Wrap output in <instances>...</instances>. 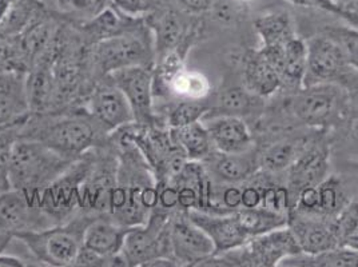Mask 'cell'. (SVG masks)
I'll return each mask as SVG.
<instances>
[{
    "label": "cell",
    "mask_w": 358,
    "mask_h": 267,
    "mask_svg": "<svg viewBox=\"0 0 358 267\" xmlns=\"http://www.w3.org/2000/svg\"><path fill=\"white\" fill-rule=\"evenodd\" d=\"M110 140L118 155V177L108 217L129 227L145 224L158 205L157 179L131 142L117 133Z\"/></svg>",
    "instance_id": "1"
},
{
    "label": "cell",
    "mask_w": 358,
    "mask_h": 267,
    "mask_svg": "<svg viewBox=\"0 0 358 267\" xmlns=\"http://www.w3.org/2000/svg\"><path fill=\"white\" fill-rule=\"evenodd\" d=\"M19 136L36 139L66 159L76 161L91 150L105 145L110 134L83 106H73L31 115Z\"/></svg>",
    "instance_id": "2"
},
{
    "label": "cell",
    "mask_w": 358,
    "mask_h": 267,
    "mask_svg": "<svg viewBox=\"0 0 358 267\" xmlns=\"http://www.w3.org/2000/svg\"><path fill=\"white\" fill-rule=\"evenodd\" d=\"M73 162L36 139L17 136L10 158L11 189L26 194L39 205L45 187Z\"/></svg>",
    "instance_id": "3"
},
{
    "label": "cell",
    "mask_w": 358,
    "mask_h": 267,
    "mask_svg": "<svg viewBox=\"0 0 358 267\" xmlns=\"http://www.w3.org/2000/svg\"><path fill=\"white\" fill-rule=\"evenodd\" d=\"M90 68L95 80L122 68L143 66L154 68L155 45L145 16L139 17L129 30L90 45Z\"/></svg>",
    "instance_id": "4"
},
{
    "label": "cell",
    "mask_w": 358,
    "mask_h": 267,
    "mask_svg": "<svg viewBox=\"0 0 358 267\" xmlns=\"http://www.w3.org/2000/svg\"><path fill=\"white\" fill-rule=\"evenodd\" d=\"M95 215L79 211L69 222L59 223L43 230L26 231L16 236L36 262L52 267H69L83 246V234Z\"/></svg>",
    "instance_id": "5"
},
{
    "label": "cell",
    "mask_w": 358,
    "mask_h": 267,
    "mask_svg": "<svg viewBox=\"0 0 358 267\" xmlns=\"http://www.w3.org/2000/svg\"><path fill=\"white\" fill-rule=\"evenodd\" d=\"M299 254H302V250L299 242L293 231L286 226L250 238L238 249L213 255L203 264L222 262L220 265H224V262H230V266L274 267L282 265L287 258Z\"/></svg>",
    "instance_id": "6"
},
{
    "label": "cell",
    "mask_w": 358,
    "mask_h": 267,
    "mask_svg": "<svg viewBox=\"0 0 358 267\" xmlns=\"http://www.w3.org/2000/svg\"><path fill=\"white\" fill-rule=\"evenodd\" d=\"M118 177V155L110 136L92 151V164L80 189L79 211L95 217L110 215Z\"/></svg>",
    "instance_id": "7"
},
{
    "label": "cell",
    "mask_w": 358,
    "mask_h": 267,
    "mask_svg": "<svg viewBox=\"0 0 358 267\" xmlns=\"http://www.w3.org/2000/svg\"><path fill=\"white\" fill-rule=\"evenodd\" d=\"M346 94L333 83L303 86L290 99V110L299 122L309 127H328L343 118Z\"/></svg>",
    "instance_id": "8"
},
{
    "label": "cell",
    "mask_w": 358,
    "mask_h": 267,
    "mask_svg": "<svg viewBox=\"0 0 358 267\" xmlns=\"http://www.w3.org/2000/svg\"><path fill=\"white\" fill-rule=\"evenodd\" d=\"M92 151L70 164L39 196V206L57 224L69 222L79 212L80 189L92 164Z\"/></svg>",
    "instance_id": "9"
},
{
    "label": "cell",
    "mask_w": 358,
    "mask_h": 267,
    "mask_svg": "<svg viewBox=\"0 0 358 267\" xmlns=\"http://www.w3.org/2000/svg\"><path fill=\"white\" fill-rule=\"evenodd\" d=\"M169 219V214L154 210L145 224L130 227L120 252L126 266L146 267L158 258L173 259Z\"/></svg>",
    "instance_id": "10"
},
{
    "label": "cell",
    "mask_w": 358,
    "mask_h": 267,
    "mask_svg": "<svg viewBox=\"0 0 358 267\" xmlns=\"http://www.w3.org/2000/svg\"><path fill=\"white\" fill-rule=\"evenodd\" d=\"M55 224L45 210L26 194L11 189L0 195V254L17 234Z\"/></svg>",
    "instance_id": "11"
},
{
    "label": "cell",
    "mask_w": 358,
    "mask_h": 267,
    "mask_svg": "<svg viewBox=\"0 0 358 267\" xmlns=\"http://www.w3.org/2000/svg\"><path fill=\"white\" fill-rule=\"evenodd\" d=\"M192 14L176 7H159L151 10L145 20L152 32L155 59L182 45H192L198 34V24L190 19Z\"/></svg>",
    "instance_id": "12"
},
{
    "label": "cell",
    "mask_w": 358,
    "mask_h": 267,
    "mask_svg": "<svg viewBox=\"0 0 358 267\" xmlns=\"http://www.w3.org/2000/svg\"><path fill=\"white\" fill-rule=\"evenodd\" d=\"M169 237L171 255L178 266H201L215 252L211 239L189 218L187 211L170 215Z\"/></svg>",
    "instance_id": "13"
},
{
    "label": "cell",
    "mask_w": 358,
    "mask_h": 267,
    "mask_svg": "<svg viewBox=\"0 0 358 267\" xmlns=\"http://www.w3.org/2000/svg\"><path fill=\"white\" fill-rule=\"evenodd\" d=\"M82 106L107 134H113L134 122L126 96L108 76L101 78L94 83Z\"/></svg>",
    "instance_id": "14"
},
{
    "label": "cell",
    "mask_w": 358,
    "mask_h": 267,
    "mask_svg": "<svg viewBox=\"0 0 358 267\" xmlns=\"http://www.w3.org/2000/svg\"><path fill=\"white\" fill-rule=\"evenodd\" d=\"M108 78L126 96L131 107L135 123L152 124L164 120L155 111L152 68L143 66L127 67L108 75Z\"/></svg>",
    "instance_id": "15"
},
{
    "label": "cell",
    "mask_w": 358,
    "mask_h": 267,
    "mask_svg": "<svg viewBox=\"0 0 358 267\" xmlns=\"http://www.w3.org/2000/svg\"><path fill=\"white\" fill-rule=\"evenodd\" d=\"M308 67L303 86L333 83L350 67V63L338 42L328 35L313 36L308 42Z\"/></svg>",
    "instance_id": "16"
},
{
    "label": "cell",
    "mask_w": 358,
    "mask_h": 267,
    "mask_svg": "<svg viewBox=\"0 0 358 267\" xmlns=\"http://www.w3.org/2000/svg\"><path fill=\"white\" fill-rule=\"evenodd\" d=\"M330 155L325 143L310 142L289 171L287 187L293 199V208L299 192L305 187L317 186L329 177ZM293 210V208H292Z\"/></svg>",
    "instance_id": "17"
},
{
    "label": "cell",
    "mask_w": 358,
    "mask_h": 267,
    "mask_svg": "<svg viewBox=\"0 0 358 267\" xmlns=\"http://www.w3.org/2000/svg\"><path fill=\"white\" fill-rule=\"evenodd\" d=\"M187 214L189 218L211 239L215 249L214 255L236 250L250 239L241 227L234 212L211 214L205 211L190 210L187 211Z\"/></svg>",
    "instance_id": "18"
},
{
    "label": "cell",
    "mask_w": 358,
    "mask_h": 267,
    "mask_svg": "<svg viewBox=\"0 0 358 267\" xmlns=\"http://www.w3.org/2000/svg\"><path fill=\"white\" fill-rule=\"evenodd\" d=\"M287 227L293 231L302 254L314 255L338 247L331 222L324 218L290 211Z\"/></svg>",
    "instance_id": "19"
},
{
    "label": "cell",
    "mask_w": 358,
    "mask_h": 267,
    "mask_svg": "<svg viewBox=\"0 0 358 267\" xmlns=\"http://www.w3.org/2000/svg\"><path fill=\"white\" fill-rule=\"evenodd\" d=\"M26 74L0 73V130L24 126L30 119Z\"/></svg>",
    "instance_id": "20"
},
{
    "label": "cell",
    "mask_w": 358,
    "mask_h": 267,
    "mask_svg": "<svg viewBox=\"0 0 358 267\" xmlns=\"http://www.w3.org/2000/svg\"><path fill=\"white\" fill-rule=\"evenodd\" d=\"M209 130L215 151L241 154L253 149V135L243 119L230 115L209 117L202 120Z\"/></svg>",
    "instance_id": "21"
},
{
    "label": "cell",
    "mask_w": 358,
    "mask_h": 267,
    "mask_svg": "<svg viewBox=\"0 0 358 267\" xmlns=\"http://www.w3.org/2000/svg\"><path fill=\"white\" fill-rule=\"evenodd\" d=\"M26 96L31 115H41L55 110V79L51 60L42 57L26 74Z\"/></svg>",
    "instance_id": "22"
},
{
    "label": "cell",
    "mask_w": 358,
    "mask_h": 267,
    "mask_svg": "<svg viewBox=\"0 0 358 267\" xmlns=\"http://www.w3.org/2000/svg\"><path fill=\"white\" fill-rule=\"evenodd\" d=\"M139 17L126 15L115 6H105L87 20L76 24L82 39L87 45H94L105 39L129 30Z\"/></svg>",
    "instance_id": "23"
},
{
    "label": "cell",
    "mask_w": 358,
    "mask_h": 267,
    "mask_svg": "<svg viewBox=\"0 0 358 267\" xmlns=\"http://www.w3.org/2000/svg\"><path fill=\"white\" fill-rule=\"evenodd\" d=\"M129 230V226L114 221L108 215L95 217L85 230L83 247L108 257L120 255Z\"/></svg>",
    "instance_id": "24"
},
{
    "label": "cell",
    "mask_w": 358,
    "mask_h": 267,
    "mask_svg": "<svg viewBox=\"0 0 358 267\" xmlns=\"http://www.w3.org/2000/svg\"><path fill=\"white\" fill-rule=\"evenodd\" d=\"M245 87L259 98H268L282 89L281 76L261 50L250 51L243 58Z\"/></svg>",
    "instance_id": "25"
},
{
    "label": "cell",
    "mask_w": 358,
    "mask_h": 267,
    "mask_svg": "<svg viewBox=\"0 0 358 267\" xmlns=\"http://www.w3.org/2000/svg\"><path fill=\"white\" fill-rule=\"evenodd\" d=\"M205 161L211 164L213 174L229 185L252 179L261 168L259 155H257L253 149L241 154L218 152L214 155V152H211Z\"/></svg>",
    "instance_id": "26"
},
{
    "label": "cell",
    "mask_w": 358,
    "mask_h": 267,
    "mask_svg": "<svg viewBox=\"0 0 358 267\" xmlns=\"http://www.w3.org/2000/svg\"><path fill=\"white\" fill-rule=\"evenodd\" d=\"M173 139L178 145L189 161L203 162L213 152V142L206 124L199 120L182 126L177 129H170Z\"/></svg>",
    "instance_id": "27"
},
{
    "label": "cell",
    "mask_w": 358,
    "mask_h": 267,
    "mask_svg": "<svg viewBox=\"0 0 358 267\" xmlns=\"http://www.w3.org/2000/svg\"><path fill=\"white\" fill-rule=\"evenodd\" d=\"M312 140L305 138L282 139L268 146L259 155V164L268 173L287 171Z\"/></svg>",
    "instance_id": "28"
},
{
    "label": "cell",
    "mask_w": 358,
    "mask_h": 267,
    "mask_svg": "<svg viewBox=\"0 0 358 267\" xmlns=\"http://www.w3.org/2000/svg\"><path fill=\"white\" fill-rule=\"evenodd\" d=\"M254 30L261 38L262 47L284 45L297 36L293 19L286 11H271L258 16L254 20Z\"/></svg>",
    "instance_id": "29"
},
{
    "label": "cell",
    "mask_w": 358,
    "mask_h": 267,
    "mask_svg": "<svg viewBox=\"0 0 358 267\" xmlns=\"http://www.w3.org/2000/svg\"><path fill=\"white\" fill-rule=\"evenodd\" d=\"M285 59L282 70V87L297 89L303 87L308 67V45L299 36L292 38L284 45Z\"/></svg>",
    "instance_id": "30"
},
{
    "label": "cell",
    "mask_w": 358,
    "mask_h": 267,
    "mask_svg": "<svg viewBox=\"0 0 358 267\" xmlns=\"http://www.w3.org/2000/svg\"><path fill=\"white\" fill-rule=\"evenodd\" d=\"M261 102H262V98L254 95L253 92H250L245 86L229 87L221 91L217 99V106L214 108L215 114L213 115L210 114L205 118L218 117V115H230V117H238V118L248 117L259 110Z\"/></svg>",
    "instance_id": "31"
},
{
    "label": "cell",
    "mask_w": 358,
    "mask_h": 267,
    "mask_svg": "<svg viewBox=\"0 0 358 267\" xmlns=\"http://www.w3.org/2000/svg\"><path fill=\"white\" fill-rule=\"evenodd\" d=\"M243 231L250 238L286 227L289 215L278 214L264 208H239L234 211Z\"/></svg>",
    "instance_id": "32"
},
{
    "label": "cell",
    "mask_w": 358,
    "mask_h": 267,
    "mask_svg": "<svg viewBox=\"0 0 358 267\" xmlns=\"http://www.w3.org/2000/svg\"><path fill=\"white\" fill-rule=\"evenodd\" d=\"M282 265L294 267H358V252L338 246L314 255L299 254L287 258Z\"/></svg>",
    "instance_id": "33"
},
{
    "label": "cell",
    "mask_w": 358,
    "mask_h": 267,
    "mask_svg": "<svg viewBox=\"0 0 358 267\" xmlns=\"http://www.w3.org/2000/svg\"><path fill=\"white\" fill-rule=\"evenodd\" d=\"M209 94V79L195 70H182L169 87V95H174L179 99L203 101Z\"/></svg>",
    "instance_id": "34"
},
{
    "label": "cell",
    "mask_w": 358,
    "mask_h": 267,
    "mask_svg": "<svg viewBox=\"0 0 358 267\" xmlns=\"http://www.w3.org/2000/svg\"><path fill=\"white\" fill-rule=\"evenodd\" d=\"M45 11L48 10L41 0H17L8 15L1 22L0 30L10 35H19Z\"/></svg>",
    "instance_id": "35"
},
{
    "label": "cell",
    "mask_w": 358,
    "mask_h": 267,
    "mask_svg": "<svg viewBox=\"0 0 358 267\" xmlns=\"http://www.w3.org/2000/svg\"><path fill=\"white\" fill-rule=\"evenodd\" d=\"M317 187H318V195H320L317 217L324 219H329V218L334 219L336 215L348 203L346 193L341 180L336 177H328Z\"/></svg>",
    "instance_id": "36"
},
{
    "label": "cell",
    "mask_w": 358,
    "mask_h": 267,
    "mask_svg": "<svg viewBox=\"0 0 358 267\" xmlns=\"http://www.w3.org/2000/svg\"><path fill=\"white\" fill-rule=\"evenodd\" d=\"M30 64L17 35L0 30V73H29Z\"/></svg>",
    "instance_id": "37"
},
{
    "label": "cell",
    "mask_w": 358,
    "mask_h": 267,
    "mask_svg": "<svg viewBox=\"0 0 358 267\" xmlns=\"http://www.w3.org/2000/svg\"><path fill=\"white\" fill-rule=\"evenodd\" d=\"M209 106L203 103L202 101L180 99L179 102L171 104L167 108L164 114V123L169 129L187 126L190 123L202 120L209 113Z\"/></svg>",
    "instance_id": "38"
},
{
    "label": "cell",
    "mask_w": 358,
    "mask_h": 267,
    "mask_svg": "<svg viewBox=\"0 0 358 267\" xmlns=\"http://www.w3.org/2000/svg\"><path fill=\"white\" fill-rule=\"evenodd\" d=\"M261 186V208L289 215L293 208V199L289 187L273 182H259Z\"/></svg>",
    "instance_id": "39"
},
{
    "label": "cell",
    "mask_w": 358,
    "mask_h": 267,
    "mask_svg": "<svg viewBox=\"0 0 358 267\" xmlns=\"http://www.w3.org/2000/svg\"><path fill=\"white\" fill-rule=\"evenodd\" d=\"M23 126L0 130V195L11 190L10 158L11 150Z\"/></svg>",
    "instance_id": "40"
},
{
    "label": "cell",
    "mask_w": 358,
    "mask_h": 267,
    "mask_svg": "<svg viewBox=\"0 0 358 267\" xmlns=\"http://www.w3.org/2000/svg\"><path fill=\"white\" fill-rule=\"evenodd\" d=\"M325 35L340 43L350 66L358 70V29L329 26L325 29Z\"/></svg>",
    "instance_id": "41"
},
{
    "label": "cell",
    "mask_w": 358,
    "mask_h": 267,
    "mask_svg": "<svg viewBox=\"0 0 358 267\" xmlns=\"http://www.w3.org/2000/svg\"><path fill=\"white\" fill-rule=\"evenodd\" d=\"M333 230L338 239V246L345 238L358 234V202H348L331 221Z\"/></svg>",
    "instance_id": "42"
},
{
    "label": "cell",
    "mask_w": 358,
    "mask_h": 267,
    "mask_svg": "<svg viewBox=\"0 0 358 267\" xmlns=\"http://www.w3.org/2000/svg\"><path fill=\"white\" fill-rule=\"evenodd\" d=\"M58 7V14L64 16H75L79 17V22L87 20L99 11L98 0H54Z\"/></svg>",
    "instance_id": "43"
},
{
    "label": "cell",
    "mask_w": 358,
    "mask_h": 267,
    "mask_svg": "<svg viewBox=\"0 0 358 267\" xmlns=\"http://www.w3.org/2000/svg\"><path fill=\"white\" fill-rule=\"evenodd\" d=\"M75 267H120L126 266V262L120 255L115 257H108V255H102L98 252L89 250L86 247L82 246L80 252L78 254L76 259H75Z\"/></svg>",
    "instance_id": "44"
},
{
    "label": "cell",
    "mask_w": 358,
    "mask_h": 267,
    "mask_svg": "<svg viewBox=\"0 0 358 267\" xmlns=\"http://www.w3.org/2000/svg\"><path fill=\"white\" fill-rule=\"evenodd\" d=\"M123 14L134 17H143L158 4V0H111Z\"/></svg>",
    "instance_id": "45"
},
{
    "label": "cell",
    "mask_w": 358,
    "mask_h": 267,
    "mask_svg": "<svg viewBox=\"0 0 358 267\" xmlns=\"http://www.w3.org/2000/svg\"><path fill=\"white\" fill-rule=\"evenodd\" d=\"M336 85L345 91L348 102L358 111V70L350 66Z\"/></svg>",
    "instance_id": "46"
},
{
    "label": "cell",
    "mask_w": 358,
    "mask_h": 267,
    "mask_svg": "<svg viewBox=\"0 0 358 267\" xmlns=\"http://www.w3.org/2000/svg\"><path fill=\"white\" fill-rule=\"evenodd\" d=\"M182 10L192 15H199L213 11L221 0H174Z\"/></svg>",
    "instance_id": "47"
},
{
    "label": "cell",
    "mask_w": 358,
    "mask_h": 267,
    "mask_svg": "<svg viewBox=\"0 0 358 267\" xmlns=\"http://www.w3.org/2000/svg\"><path fill=\"white\" fill-rule=\"evenodd\" d=\"M338 15L358 29V0H331Z\"/></svg>",
    "instance_id": "48"
},
{
    "label": "cell",
    "mask_w": 358,
    "mask_h": 267,
    "mask_svg": "<svg viewBox=\"0 0 358 267\" xmlns=\"http://www.w3.org/2000/svg\"><path fill=\"white\" fill-rule=\"evenodd\" d=\"M261 208V186L259 182L248 185L242 189V208Z\"/></svg>",
    "instance_id": "49"
},
{
    "label": "cell",
    "mask_w": 358,
    "mask_h": 267,
    "mask_svg": "<svg viewBox=\"0 0 358 267\" xmlns=\"http://www.w3.org/2000/svg\"><path fill=\"white\" fill-rule=\"evenodd\" d=\"M289 3L294 4V6H299V7H309V8H318V10H324L330 14L338 15L337 8L331 4V3H327L324 0H287ZM340 16V15H338Z\"/></svg>",
    "instance_id": "50"
},
{
    "label": "cell",
    "mask_w": 358,
    "mask_h": 267,
    "mask_svg": "<svg viewBox=\"0 0 358 267\" xmlns=\"http://www.w3.org/2000/svg\"><path fill=\"white\" fill-rule=\"evenodd\" d=\"M31 266V264H27L26 259L14 257V255H7L4 252L0 254V267H23Z\"/></svg>",
    "instance_id": "51"
},
{
    "label": "cell",
    "mask_w": 358,
    "mask_h": 267,
    "mask_svg": "<svg viewBox=\"0 0 358 267\" xmlns=\"http://www.w3.org/2000/svg\"><path fill=\"white\" fill-rule=\"evenodd\" d=\"M16 1L17 0H0V24L4 20V17L8 15Z\"/></svg>",
    "instance_id": "52"
},
{
    "label": "cell",
    "mask_w": 358,
    "mask_h": 267,
    "mask_svg": "<svg viewBox=\"0 0 358 267\" xmlns=\"http://www.w3.org/2000/svg\"><path fill=\"white\" fill-rule=\"evenodd\" d=\"M350 134L358 147V117L350 122Z\"/></svg>",
    "instance_id": "53"
},
{
    "label": "cell",
    "mask_w": 358,
    "mask_h": 267,
    "mask_svg": "<svg viewBox=\"0 0 358 267\" xmlns=\"http://www.w3.org/2000/svg\"><path fill=\"white\" fill-rule=\"evenodd\" d=\"M103 1H106V0H98V4H99V8H102V7H105V6H103Z\"/></svg>",
    "instance_id": "54"
},
{
    "label": "cell",
    "mask_w": 358,
    "mask_h": 267,
    "mask_svg": "<svg viewBox=\"0 0 358 267\" xmlns=\"http://www.w3.org/2000/svg\"><path fill=\"white\" fill-rule=\"evenodd\" d=\"M234 1H238V3H248V1H252V0H234Z\"/></svg>",
    "instance_id": "55"
},
{
    "label": "cell",
    "mask_w": 358,
    "mask_h": 267,
    "mask_svg": "<svg viewBox=\"0 0 358 267\" xmlns=\"http://www.w3.org/2000/svg\"><path fill=\"white\" fill-rule=\"evenodd\" d=\"M324 1H327V3H331V0H324ZM333 4V3H331ZM334 6V4H333Z\"/></svg>",
    "instance_id": "56"
}]
</instances>
